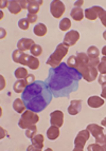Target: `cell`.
Here are the masks:
<instances>
[{"label":"cell","instance_id":"6da1fadb","mask_svg":"<svg viewBox=\"0 0 106 151\" xmlns=\"http://www.w3.org/2000/svg\"><path fill=\"white\" fill-rule=\"evenodd\" d=\"M82 78V74L76 69L62 63L58 67L49 70V75L45 83L54 97H68L70 93L78 89V83Z\"/></svg>","mask_w":106,"mask_h":151},{"label":"cell","instance_id":"7a4b0ae2","mask_svg":"<svg viewBox=\"0 0 106 151\" xmlns=\"http://www.w3.org/2000/svg\"><path fill=\"white\" fill-rule=\"evenodd\" d=\"M52 93L47 83L43 81H36L27 86L23 92L21 98L27 109L34 112H41L52 101Z\"/></svg>","mask_w":106,"mask_h":151},{"label":"cell","instance_id":"3957f363","mask_svg":"<svg viewBox=\"0 0 106 151\" xmlns=\"http://www.w3.org/2000/svg\"><path fill=\"white\" fill-rule=\"evenodd\" d=\"M76 70L82 74L84 81L91 83L98 77V69L90 65L89 57L84 52H78L76 54Z\"/></svg>","mask_w":106,"mask_h":151},{"label":"cell","instance_id":"277c9868","mask_svg":"<svg viewBox=\"0 0 106 151\" xmlns=\"http://www.w3.org/2000/svg\"><path fill=\"white\" fill-rule=\"evenodd\" d=\"M68 48L66 45L64 43H60V45L56 47L55 51L49 56L48 60H47V65H50L51 68H56L62 63V59L67 55L68 53Z\"/></svg>","mask_w":106,"mask_h":151},{"label":"cell","instance_id":"5b68a950","mask_svg":"<svg viewBox=\"0 0 106 151\" xmlns=\"http://www.w3.org/2000/svg\"><path fill=\"white\" fill-rule=\"evenodd\" d=\"M39 122V116H38L37 112H34L32 110H25L23 114H21V119L18 122V126L21 129H28L33 125Z\"/></svg>","mask_w":106,"mask_h":151},{"label":"cell","instance_id":"8992f818","mask_svg":"<svg viewBox=\"0 0 106 151\" xmlns=\"http://www.w3.org/2000/svg\"><path fill=\"white\" fill-rule=\"evenodd\" d=\"M86 129L89 130L90 134L94 137L96 143L105 144V134L103 133V130H104L103 126H99L97 124H89Z\"/></svg>","mask_w":106,"mask_h":151},{"label":"cell","instance_id":"52a82bcc","mask_svg":"<svg viewBox=\"0 0 106 151\" xmlns=\"http://www.w3.org/2000/svg\"><path fill=\"white\" fill-rule=\"evenodd\" d=\"M90 135H91L90 132L87 129H84V130L80 131L78 133V135L76 136V139H74L73 151H83L86 142L89 139V136Z\"/></svg>","mask_w":106,"mask_h":151},{"label":"cell","instance_id":"ba28073f","mask_svg":"<svg viewBox=\"0 0 106 151\" xmlns=\"http://www.w3.org/2000/svg\"><path fill=\"white\" fill-rule=\"evenodd\" d=\"M66 11V6L64 2L60 0H54L50 4V13L54 18H60L64 15Z\"/></svg>","mask_w":106,"mask_h":151},{"label":"cell","instance_id":"9c48e42d","mask_svg":"<svg viewBox=\"0 0 106 151\" xmlns=\"http://www.w3.org/2000/svg\"><path fill=\"white\" fill-rule=\"evenodd\" d=\"M30 56L31 55L25 53V52H23V51H20V50H18V49L14 51L12 54L13 61L16 63H20V65H28Z\"/></svg>","mask_w":106,"mask_h":151},{"label":"cell","instance_id":"30bf717a","mask_svg":"<svg viewBox=\"0 0 106 151\" xmlns=\"http://www.w3.org/2000/svg\"><path fill=\"white\" fill-rule=\"evenodd\" d=\"M44 141H45V137H44L43 134H36L31 139L32 142V145L28 147V151L31 150H35V151H41L44 148Z\"/></svg>","mask_w":106,"mask_h":151},{"label":"cell","instance_id":"8fae6325","mask_svg":"<svg viewBox=\"0 0 106 151\" xmlns=\"http://www.w3.org/2000/svg\"><path fill=\"white\" fill-rule=\"evenodd\" d=\"M80 39V33L78 31H69L68 33H66L65 37H64V41L63 43L66 45L67 47H72Z\"/></svg>","mask_w":106,"mask_h":151},{"label":"cell","instance_id":"7c38bea8","mask_svg":"<svg viewBox=\"0 0 106 151\" xmlns=\"http://www.w3.org/2000/svg\"><path fill=\"white\" fill-rule=\"evenodd\" d=\"M50 124L52 126L62 127L64 125V113L61 110H55L50 113Z\"/></svg>","mask_w":106,"mask_h":151},{"label":"cell","instance_id":"4fadbf2b","mask_svg":"<svg viewBox=\"0 0 106 151\" xmlns=\"http://www.w3.org/2000/svg\"><path fill=\"white\" fill-rule=\"evenodd\" d=\"M103 10L101 6H98V5H94L92 8H89V9H86L84 14H85V17L88 19V20H96L99 18V14L100 12Z\"/></svg>","mask_w":106,"mask_h":151},{"label":"cell","instance_id":"5bb4252c","mask_svg":"<svg viewBox=\"0 0 106 151\" xmlns=\"http://www.w3.org/2000/svg\"><path fill=\"white\" fill-rule=\"evenodd\" d=\"M33 45H35L33 39H30V38H21L20 40H18V42H17V48H18V50L25 52V51L31 50Z\"/></svg>","mask_w":106,"mask_h":151},{"label":"cell","instance_id":"9a60e30c","mask_svg":"<svg viewBox=\"0 0 106 151\" xmlns=\"http://www.w3.org/2000/svg\"><path fill=\"white\" fill-rule=\"evenodd\" d=\"M44 3L43 0H29L28 1V13L30 14H37L39 12L41 5Z\"/></svg>","mask_w":106,"mask_h":151},{"label":"cell","instance_id":"2e32d148","mask_svg":"<svg viewBox=\"0 0 106 151\" xmlns=\"http://www.w3.org/2000/svg\"><path fill=\"white\" fill-rule=\"evenodd\" d=\"M82 110V101L80 99H74L71 101L70 106L68 107V113L70 115H76L81 112Z\"/></svg>","mask_w":106,"mask_h":151},{"label":"cell","instance_id":"e0dca14e","mask_svg":"<svg viewBox=\"0 0 106 151\" xmlns=\"http://www.w3.org/2000/svg\"><path fill=\"white\" fill-rule=\"evenodd\" d=\"M87 104L91 108H100L104 105V99L99 96H90L87 99Z\"/></svg>","mask_w":106,"mask_h":151},{"label":"cell","instance_id":"ac0fdd59","mask_svg":"<svg viewBox=\"0 0 106 151\" xmlns=\"http://www.w3.org/2000/svg\"><path fill=\"white\" fill-rule=\"evenodd\" d=\"M10 13H12L13 15H17L23 11L19 1H16V0H13V1H9V6H8Z\"/></svg>","mask_w":106,"mask_h":151},{"label":"cell","instance_id":"d6986e66","mask_svg":"<svg viewBox=\"0 0 106 151\" xmlns=\"http://www.w3.org/2000/svg\"><path fill=\"white\" fill-rule=\"evenodd\" d=\"M13 109L17 112V113H23L27 109L25 105V101H23V98H16L15 101H13Z\"/></svg>","mask_w":106,"mask_h":151},{"label":"cell","instance_id":"ffe728a7","mask_svg":"<svg viewBox=\"0 0 106 151\" xmlns=\"http://www.w3.org/2000/svg\"><path fill=\"white\" fill-rule=\"evenodd\" d=\"M58 136H60V127H49V129L47 130V137L50 141H54V139H58Z\"/></svg>","mask_w":106,"mask_h":151},{"label":"cell","instance_id":"44dd1931","mask_svg":"<svg viewBox=\"0 0 106 151\" xmlns=\"http://www.w3.org/2000/svg\"><path fill=\"white\" fill-rule=\"evenodd\" d=\"M70 16L76 21H81L84 18V12L82 8H73L70 12Z\"/></svg>","mask_w":106,"mask_h":151},{"label":"cell","instance_id":"7402d4cb","mask_svg":"<svg viewBox=\"0 0 106 151\" xmlns=\"http://www.w3.org/2000/svg\"><path fill=\"white\" fill-rule=\"evenodd\" d=\"M33 32H34V34H35L36 36L43 37V36H45L46 34H47L48 29H47V27H46L44 23H38V24H36L35 27H34Z\"/></svg>","mask_w":106,"mask_h":151},{"label":"cell","instance_id":"603a6c76","mask_svg":"<svg viewBox=\"0 0 106 151\" xmlns=\"http://www.w3.org/2000/svg\"><path fill=\"white\" fill-rule=\"evenodd\" d=\"M28 83L25 81V79H18L15 83H14V91L15 93H23L25 89L27 88Z\"/></svg>","mask_w":106,"mask_h":151},{"label":"cell","instance_id":"cb8c5ba5","mask_svg":"<svg viewBox=\"0 0 106 151\" xmlns=\"http://www.w3.org/2000/svg\"><path fill=\"white\" fill-rule=\"evenodd\" d=\"M14 75H15L16 78L18 79H25V78L28 77V70L25 68H17L14 72Z\"/></svg>","mask_w":106,"mask_h":151},{"label":"cell","instance_id":"d4e9b609","mask_svg":"<svg viewBox=\"0 0 106 151\" xmlns=\"http://www.w3.org/2000/svg\"><path fill=\"white\" fill-rule=\"evenodd\" d=\"M39 65H41V63H39V60L37 59V57L31 55L27 67H29V68L32 69V70H37V69L39 68Z\"/></svg>","mask_w":106,"mask_h":151},{"label":"cell","instance_id":"484cf974","mask_svg":"<svg viewBox=\"0 0 106 151\" xmlns=\"http://www.w3.org/2000/svg\"><path fill=\"white\" fill-rule=\"evenodd\" d=\"M86 54L89 58H98L99 55H100V50L94 45H91L87 49V53Z\"/></svg>","mask_w":106,"mask_h":151},{"label":"cell","instance_id":"4316f807","mask_svg":"<svg viewBox=\"0 0 106 151\" xmlns=\"http://www.w3.org/2000/svg\"><path fill=\"white\" fill-rule=\"evenodd\" d=\"M88 151H106V144H91L87 147Z\"/></svg>","mask_w":106,"mask_h":151},{"label":"cell","instance_id":"83f0119b","mask_svg":"<svg viewBox=\"0 0 106 151\" xmlns=\"http://www.w3.org/2000/svg\"><path fill=\"white\" fill-rule=\"evenodd\" d=\"M71 28V21L69 18H64L60 22V30L61 31H68Z\"/></svg>","mask_w":106,"mask_h":151},{"label":"cell","instance_id":"f1b7e54d","mask_svg":"<svg viewBox=\"0 0 106 151\" xmlns=\"http://www.w3.org/2000/svg\"><path fill=\"white\" fill-rule=\"evenodd\" d=\"M31 55L35 56V57H37V56H41V53H43V48H41V45H33V47L31 48Z\"/></svg>","mask_w":106,"mask_h":151},{"label":"cell","instance_id":"f546056e","mask_svg":"<svg viewBox=\"0 0 106 151\" xmlns=\"http://www.w3.org/2000/svg\"><path fill=\"white\" fill-rule=\"evenodd\" d=\"M97 69L100 72V74H106V56H103L101 58V61H100Z\"/></svg>","mask_w":106,"mask_h":151},{"label":"cell","instance_id":"4dcf8cb0","mask_svg":"<svg viewBox=\"0 0 106 151\" xmlns=\"http://www.w3.org/2000/svg\"><path fill=\"white\" fill-rule=\"evenodd\" d=\"M18 27H19V29H21V30L27 31L30 28V22L28 21L27 18H23V19H20V20L18 21Z\"/></svg>","mask_w":106,"mask_h":151},{"label":"cell","instance_id":"1f68e13d","mask_svg":"<svg viewBox=\"0 0 106 151\" xmlns=\"http://www.w3.org/2000/svg\"><path fill=\"white\" fill-rule=\"evenodd\" d=\"M36 132H37L36 125H33V126H31L30 128L27 129V131H25V136H27L28 139H32L33 136L36 135Z\"/></svg>","mask_w":106,"mask_h":151},{"label":"cell","instance_id":"d6a6232c","mask_svg":"<svg viewBox=\"0 0 106 151\" xmlns=\"http://www.w3.org/2000/svg\"><path fill=\"white\" fill-rule=\"evenodd\" d=\"M67 65L70 67V68H73V69H76V55H71L69 56L68 60H67Z\"/></svg>","mask_w":106,"mask_h":151},{"label":"cell","instance_id":"836d02e7","mask_svg":"<svg viewBox=\"0 0 106 151\" xmlns=\"http://www.w3.org/2000/svg\"><path fill=\"white\" fill-rule=\"evenodd\" d=\"M99 19H100V21L102 22V24L106 28V11L105 10H102L101 12H100V14H99Z\"/></svg>","mask_w":106,"mask_h":151},{"label":"cell","instance_id":"e575fe53","mask_svg":"<svg viewBox=\"0 0 106 151\" xmlns=\"http://www.w3.org/2000/svg\"><path fill=\"white\" fill-rule=\"evenodd\" d=\"M27 19H28V21L30 23H35L36 20H37V14H30V13H28Z\"/></svg>","mask_w":106,"mask_h":151},{"label":"cell","instance_id":"d590c367","mask_svg":"<svg viewBox=\"0 0 106 151\" xmlns=\"http://www.w3.org/2000/svg\"><path fill=\"white\" fill-rule=\"evenodd\" d=\"M98 81L101 86L105 85L106 83V74H100V75L98 76Z\"/></svg>","mask_w":106,"mask_h":151},{"label":"cell","instance_id":"8d00e7d4","mask_svg":"<svg viewBox=\"0 0 106 151\" xmlns=\"http://www.w3.org/2000/svg\"><path fill=\"white\" fill-rule=\"evenodd\" d=\"M25 81H27V83H28V86L29 85H31V83H33L35 81V76L33 75V74H29L28 77L25 78Z\"/></svg>","mask_w":106,"mask_h":151},{"label":"cell","instance_id":"74e56055","mask_svg":"<svg viewBox=\"0 0 106 151\" xmlns=\"http://www.w3.org/2000/svg\"><path fill=\"white\" fill-rule=\"evenodd\" d=\"M101 97L106 99V83L102 86V93H101Z\"/></svg>","mask_w":106,"mask_h":151},{"label":"cell","instance_id":"f35d334b","mask_svg":"<svg viewBox=\"0 0 106 151\" xmlns=\"http://www.w3.org/2000/svg\"><path fill=\"white\" fill-rule=\"evenodd\" d=\"M83 4H84L83 0H78V1H76V2H74V8H81Z\"/></svg>","mask_w":106,"mask_h":151},{"label":"cell","instance_id":"ab89813d","mask_svg":"<svg viewBox=\"0 0 106 151\" xmlns=\"http://www.w3.org/2000/svg\"><path fill=\"white\" fill-rule=\"evenodd\" d=\"M5 6H9V1L2 0V1H1V4H0V9H3V8H5Z\"/></svg>","mask_w":106,"mask_h":151},{"label":"cell","instance_id":"60d3db41","mask_svg":"<svg viewBox=\"0 0 106 151\" xmlns=\"http://www.w3.org/2000/svg\"><path fill=\"white\" fill-rule=\"evenodd\" d=\"M101 126L106 127V117H104V119L101 121Z\"/></svg>","mask_w":106,"mask_h":151},{"label":"cell","instance_id":"b9f144b4","mask_svg":"<svg viewBox=\"0 0 106 151\" xmlns=\"http://www.w3.org/2000/svg\"><path fill=\"white\" fill-rule=\"evenodd\" d=\"M102 54H103V56H106V45L105 47H103V49H102Z\"/></svg>","mask_w":106,"mask_h":151},{"label":"cell","instance_id":"7bdbcfd3","mask_svg":"<svg viewBox=\"0 0 106 151\" xmlns=\"http://www.w3.org/2000/svg\"><path fill=\"white\" fill-rule=\"evenodd\" d=\"M1 33H2V35H1V38L5 37V35H7V32H5V30H3V29H1Z\"/></svg>","mask_w":106,"mask_h":151},{"label":"cell","instance_id":"ee69618b","mask_svg":"<svg viewBox=\"0 0 106 151\" xmlns=\"http://www.w3.org/2000/svg\"><path fill=\"white\" fill-rule=\"evenodd\" d=\"M1 81H2V86H1V90H2V89L5 87V81L3 83V76L2 75H1Z\"/></svg>","mask_w":106,"mask_h":151},{"label":"cell","instance_id":"f6af8a7d","mask_svg":"<svg viewBox=\"0 0 106 151\" xmlns=\"http://www.w3.org/2000/svg\"><path fill=\"white\" fill-rule=\"evenodd\" d=\"M103 38H104V40H106V31L103 33Z\"/></svg>","mask_w":106,"mask_h":151},{"label":"cell","instance_id":"bcb514c9","mask_svg":"<svg viewBox=\"0 0 106 151\" xmlns=\"http://www.w3.org/2000/svg\"><path fill=\"white\" fill-rule=\"evenodd\" d=\"M105 144H106V135H105Z\"/></svg>","mask_w":106,"mask_h":151}]
</instances>
